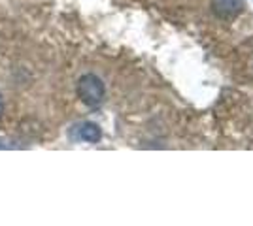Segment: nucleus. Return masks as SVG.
<instances>
[{"instance_id": "1", "label": "nucleus", "mask_w": 253, "mask_h": 226, "mask_svg": "<svg viewBox=\"0 0 253 226\" xmlns=\"http://www.w3.org/2000/svg\"><path fill=\"white\" fill-rule=\"evenodd\" d=\"M104 83L100 77L95 74H85L78 81V97L84 102L85 106L95 108L98 104H102L104 100Z\"/></svg>"}, {"instance_id": "2", "label": "nucleus", "mask_w": 253, "mask_h": 226, "mask_svg": "<svg viewBox=\"0 0 253 226\" xmlns=\"http://www.w3.org/2000/svg\"><path fill=\"white\" fill-rule=\"evenodd\" d=\"M211 10L223 19H231L244 10V0H211Z\"/></svg>"}, {"instance_id": "3", "label": "nucleus", "mask_w": 253, "mask_h": 226, "mask_svg": "<svg viewBox=\"0 0 253 226\" xmlns=\"http://www.w3.org/2000/svg\"><path fill=\"white\" fill-rule=\"evenodd\" d=\"M78 138L89 143H96V141L102 138V132L98 129V125L95 123H84L78 127Z\"/></svg>"}, {"instance_id": "4", "label": "nucleus", "mask_w": 253, "mask_h": 226, "mask_svg": "<svg viewBox=\"0 0 253 226\" xmlns=\"http://www.w3.org/2000/svg\"><path fill=\"white\" fill-rule=\"evenodd\" d=\"M2 109H4V106H2V97H0V117H2Z\"/></svg>"}]
</instances>
